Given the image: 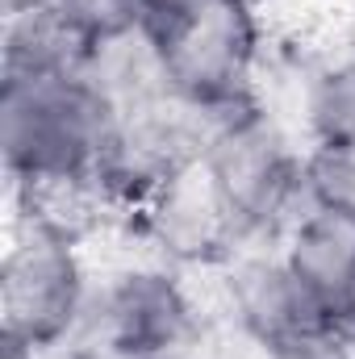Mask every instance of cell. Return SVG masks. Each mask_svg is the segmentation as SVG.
Here are the masks:
<instances>
[{"mask_svg":"<svg viewBox=\"0 0 355 359\" xmlns=\"http://www.w3.org/2000/svg\"><path fill=\"white\" fill-rule=\"evenodd\" d=\"M142 34L180 100L205 109L255 104L267 21L247 0H155Z\"/></svg>","mask_w":355,"mask_h":359,"instance_id":"2","label":"cell"},{"mask_svg":"<svg viewBox=\"0 0 355 359\" xmlns=\"http://www.w3.org/2000/svg\"><path fill=\"white\" fill-rule=\"evenodd\" d=\"M51 4L88 46H100V42L142 34L155 0H51Z\"/></svg>","mask_w":355,"mask_h":359,"instance_id":"10","label":"cell"},{"mask_svg":"<svg viewBox=\"0 0 355 359\" xmlns=\"http://www.w3.org/2000/svg\"><path fill=\"white\" fill-rule=\"evenodd\" d=\"M305 147L355 151V55L322 67L305 113Z\"/></svg>","mask_w":355,"mask_h":359,"instance_id":"9","label":"cell"},{"mask_svg":"<svg viewBox=\"0 0 355 359\" xmlns=\"http://www.w3.org/2000/svg\"><path fill=\"white\" fill-rule=\"evenodd\" d=\"M264 355L267 359H355V347H351V339L343 334V326H330V330L284 339V343L267 347Z\"/></svg>","mask_w":355,"mask_h":359,"instance_id":"11","label":"cell"},{"mask_svg":"<svg viewBox=\"0 0 355 359\" xmlns=\"http://www.w3.org/2000/svg\"><path fill=\"white\" fill-rule=\"evenodd\" d=\"M280 255L343 318V305L355 288V217L339 213V209H326V205L309 209L284 234Z\"/></svg>","mask_w":355,"mask_h":359,"instance_id":"7","label":"cell"},{"mask_svg":"<svg viewBox=\"0 0 355 359\" xmlns=\"http://www.w3.org/2000/svg\"><path fill=\"white\" fill-rule=\"evenodd\" d=\"M305 142L267 109L247 104L230 113L205 147V168L239 226L243 247H280L284 234L318 209L305 180Z\"/></svg>","mask_w":355,"mask_h":359,"instance_id":"1","label":"cell"},{"mask_svg":"<svg viewBox=\"0 0 355 359\" xmlns=\"http://www.w3.org/2000/svg\"><path fill=\"white\" fill-rule=\"evenodd\" d=\"M88 42L59 17L51 0H25L4 8V76L0 80H42L76 76L84 67Z\"/></svg>","mask_w":355,"mask_h":359,"instance_id":"8","label":"cell"},{"mask_svg":"<svg viewBox=\"0 0 355 359\" xmlns=\"http://www.w3.org/2000/svg\"><path fill=\"white\" fill-rule=\"evenodd\" d=\"M339 326H343V334L351 339V347H355V288H351V297H347V305H343V318H339Z\"/></svg>","mask_w":355,"mask_h":359,"instance_id":"12","label":"cell"},{"mask_svg":"<svg viewBox=\"0 0 355 359\" xmlns=\"http://www.w3.org/2000/svg\"><path fill=\"white\" fill-rule=\"evenodd\" d=\"M88 297L92 268L84 247L42 226H8L0 264V339L55 351L84 322Z\"/></svg>","mask_w":355,"mask_h":359,"instance_id":"4","label":"cell"},{"mask_svg":"<svg viewBox=\"0 0 355 359\" xmlns=\"http://www.w3.org/2000/svg\"><path fill=\"white\" fill-rule=\"evenodd\" d=\"M222 268L230 292V322L264 351L284 339L339 326V309L326 305L288 268L280 247H243Z\"/></svg>","mask_w":355,"mask_h":359,"instance_id":"6","label":"cell"},{"mask_svg":"<svg viewBox=\"0 0 355 359\" xmlns=\"http://www.w3.org/2000/svg\"><path fill=\"white\" fill-rule=\"evenodd\" d=\"M113 109L88 80H0L4 180H96Z\"/></svg>","mask_w":355,"mask_h":359,"instance_id":"3","label":"cell"},{"mask_svg":"<svg viewBox=\"0 0 355 359\" xmlns=\"http://www.w3.org/2000/svg\"><path fill=\"white\" fill-rule=\"evenodd\" d=\"M130 226L147 243V251L172 268H205L226 264L239 251V226L226 209L205 159L180 168L163 180L134 213Z\"/></svg>","mask_w":355,"mask_h":359,"instance_id":"5","label":"cell"}]
</instances>
